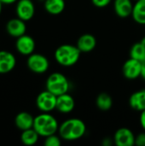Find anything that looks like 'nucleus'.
<instances>
[{"label":"nucleus","instance_id":"nucleus-25","mask_svg":"<svg viewBox=\"0 0 145 146\" xmlns=\"http://www.w3.org/2000/svg\"><path fill=\"white\" fill-rule=\"evenodd\" d=\"M112 0H91L94 6L97 8H104L107 7Z\"/></svg>","mask_w":145,"mask_h":146},{"label":"nucleus","instance_id":"nucleus-30","mask_svg":"<svg viewBox=\"0 0 145 146\" xmlns=\"http://www.w3.org/2000/svg\"><path fill=\"white\" fill-rule=\"evenodd\" d=\"M3 3H1V1H0V15H1V13H2V9H3Z\"/></svg>","mask_w":145,"mask_h":146},{"label":"nucleus","instance_id":"nucleus-2","mask_svg":"<svg viewBox=\"0 0 145 146\" xmlns=\"http://www.w3.org/2000/svg\"><path fill=\"white\" fill-rule=\"evenodd\" d=\"M33 128L40 137H48L58 132L59 124L57 120L50 113L42 112L34 117Z\"/></svg>","mask_w":145,"mask_h":146},{"label":"nucleus","instance_id":"nucleus-8","mask_svg":"<svg viewBox=\"0 0 145 146\" xmlns=\"http://www.w3.org/2000/svg\"><path fill=\"white\" fill-rule=\"evenodd\" d=\"M36 44L32 37L27 34H24L16 38L15 49L22 56H30L35 50Z\"/></svg>","mask_w":145,"mask_h":146},{"label":"nucleus","instance_id":"nucleus-27","mask_svg":"<svg viewBox=\"0 0 145 146\" xmlns=\"http://www.w3.org/2000/svg\"><path fill=\"white\" fill-rule=\"evenodd\" d=\"M0 1L3 5H11L13 3H17L18 0H0Z\"/></svg>","mask_w":145,"mask_h":146},{"label":"nucleus","instance_id":"nucleus-1","mask_svg":"<svg viewBox=\"0 0 145 146\" xmlns=\"http://www.w3.org/2000/svg\"><path fill=\"white\" fill-rule=\"evenodd\" d=\"M86 133L85 122L79 118H71L59 125L58 133L65 141H74L81 139Z\"/></svg>","mask_w":145,"mask_h":146},{"label":"nucleus","instance_id":"nucleus-14","mask_svg":"<svg viewBox=\"0 0 145 146\" xmlns=\"http://www.w3.org/2000/svg\"><path fill=\"white\" fill-rule=\"evenodd\" d=\"M76 45L81 53H89L96 48L97 38L91 33H85L79 38Z\"/></svg>","mask_w":145,"mask_h":146},{"label":"nucleus","instance_id":"nucleus-28","mask_svg":"<svg viewBox=\"0 0 145 146\" xmlns=\"http://www.w3.org/2000/svg\"><path fill=\"white\" fill-rule=\"evenodd\" d=\"M141 77L145 80V60L142 62V70H141Z\"/></svg>","mask_w":145,"mask_h":146},{"label":"nucleus","instance_id":"nucleus-10","mask_svg":"<svg viewBox=\"0 0 145 146\" xmlns=\"http://www.w3.org/2000/svg\"><path fill=\"white\" fill-rule=\"evenodd\" d=\"M114 143L117 146L135 145V135L126 127L119 128L114 135Z\"/></svg>","mask_w":145,"mask_h":146},{"label":"nucleus","instance_id":"nucleus-16","mask_svg":"<svg viewBox=\"0 0 145 146\" xmlns=\"http://www.w3.org/2000/svg\"><path fill=\"white\" fill-rule=\"evenodd\" d=\"M34 117L28 112L21 111L18 113L15 118V125L21 131L33 127Z\"/></svg>","mask_w":145,"mask_h":146},{"label":"nucleus","instance_id":"nucleus-3","mask_svg":"<svg viewBox=\"0 0 145 146\" xmlns=\"http://www.w3.org/2000/svg\"><path fill=\"white\" fill-rule=\"evenodd\" d=\"M81 51L77 45L65 44L60 45L55 50V59L56 62L62 67H72L79 60Z\"/></svg>","mask_w":145,"mask_h":146},{"label":"nucleus","instance_id":"nucleus-12","mask_svg":"<svg viewBox=\"0 0 145 146\" xmlns=\"http://www.w3.org/2000/svg\"><path fill=\"white\" fill-rule=\"evenodd\" d=\"M16 65V58L8 50H0V74L10 73Z\"/></svg>","mask_w":145,"mask_h":146},{"label":"nucleus","instance_id":"nucleus-11","mask_svg":"<svg viewBox=\"0 0 145 146\" xmlns=\"http://www.w3.org/2000/svg\"><path fill=\"white\" fill-rule=\"evenodd\" d=\"M6 32L15 38L24 35L26 32V21L18 17L9 20L6 23Z\"/></svg>","mask_w":145,"mask_h":146},{"label":"nucleus","instance_id":"nucleus-6","mask_svg":"<svg viewBox=\"0 0 145 146\" xmlns=\"http://www.w3.org/2000/svg\"><path fill=\"white\" fill-rule=\"evenodd\" d=\"M57 97L45 90L41 92L36 98V106L41 112L50 113L56 110Z\"/></svg>","mask_w":145,"mask_h":146},{"label":"nucleus","instance_id":"nucleus-21","mask_svg":"<svg viewBox=\"0 0 145 146\" xmlns=\"http://www.w3.org/2000/svg\"><path fill=\"white\" fill-rule=\"evenodd\" d=\"M96 104L100 110L108 111L113 106V99L109 94L106 92H102L97 97Z\"/></svg>","mask_w":145,"mask_h":146},{"label":"nucleus","instance_id":"nucleus-20","mask_svg":"<svg viewBox=\"0 0 145 146\" xmlns=\"http://www.w3.org/2000/svg\"><path fill=\"white\" fill-rule=\"evenodd\" d=\"M39 137L40 136L38 135V133L32 127V128H30V129L21 131V141L25 145H34L38 141Z\"/></svg>","mask_w":145,"mask_h":146},{"label":"nucleus","instance_id":"nucleus-29","mask_svg":"<svg viewBox=\"0 0 145 146\" xmlns=\"http://www.w3.org/2000/svg\"><path fill=\"white\" fill-rule=\"evenodd\" d=\"M140 42L142 43V44H143V45L145 47V36L143 38H142V39H141V41H140Z\"/></svg>","mask_w":145,"mask_h":146},{"label":"nucleus","instance_id":"nucleus-23","mask_svg":"<svg viewBox=\"0 0 145 146\" xmlns=\"http://www.w3.org/2000/svg\"><path fill=\"white\" fill-rule=\"evenodd\" d=\"M62 144V138L56 133L45 137L44 145L45 146H60Z\"/></svg>","mask_w":145,"mask_h":146},{"label":"nucleus","instance_id":"nucleus-7","mask_svg":"<svg viewBox=\"0 0 145 146\" xmlns=\"http://www.w3.org/2000/svg\"><path fill=\"white\" fill-rule=\"evenodd\" d=\"M16 16L25 21L32 20L35 15V5L32 0H18L15 6Z\"/></svg>","mask_w":145,"mask_h":146},{"label":"nucleus","instance_id":"nucleus-4","mask_svg":"<svg viewBox=\"0 0 145 146\" xmlns=\"http://www.w3.org/2000/svg\"><path fill=\"white\" fill-rule=\"evenodd\" d=\"M45 87L46 90L57 97L68 92L70 84L68 78L64 74L56 72L49 75L45 82Z\"/></svg>","mask_w":145,"mask_h":146},{"label":"nucleus","instance_id":"nucleus-5","mask_svg":"<svg viewBox=\"0 0 145 146\" xmlns=\"http://www.w3.org/2000/svg\"><path fill=\"white\" fill-rule=\"evenodd\" d=\"M26 66L31 72L37 74H42L48 71L50 68V62L45 56L33 52L28 56Z\"/></svg>","mask_w":145,"mask_h":146},{"label":"nucleus","instance_id":"nucleus-31","mask_svg":"<svg viewBox=\"0 0 145 146\" xmlns=\"http://www.w3.org/2000/svg\"><path fill=\"white\" fill-rule=\"evenodd\" d=\"M132 1H135L136 2V1H138V0H132Z\"/></svg>","mask_w":145,"mask_h":146},{"label":"nucleus","instance_id":"nucleus-9","mask_svg":"<svg viewBox=\"0 0 145 146\" xmlns=\"http://www.w3.org/2000/svg\"><path fill=\"white\" fill-rule=\"evenodd\" d=\"M141 70H142V62L133 59L129 58L126 60L122 67V73L125 78L127 80H136L141 76Z\"/></svg>","mask_w":145,"mask_h":146},{"label":"nucleus","instance_id":"nucleus-17","mask_svg":"<svg viewBox=\"0 0 145 146\" xmlns=\"http://www.w3.org/2000/svg\"><path fill=\"white\" fill-rule=\"evenodd\" d=\"M129 105L136 111L142 112L145 110V90H139L132 93L129 98Z\"/></svg>","mask_w":145,"mask_h":146},{"label":"nucleus","instance_id":"nucleus-24","mask_svg":"<svg viewBox=\"0 0 145 146\" xmlns=\"http://www.w3.org/2000/svg\"><path fill=\"white\" fill-rule=\"evenodd\" d=\"M135 145L145 146V131L135 136Z\"/></svg>","mask_w":145,"mask_h":146},{"label":"nucleus","instance_id":"nucleus-15","mask_svg":"<svg viewBox=\"0 0 145 146\" xmlns=\"http://www.w3.org/2000/svg\"><path fill=\"white\" fill-rule=\"evenodd\" d=\"M132 0H115L114 10L121 18H127L132 15L133 9Z\"/></svg>","mask_w":145,"mask_h":146},{"label":"nucleus","instance_id":"nucleus-13","mask_svg":"<svg viewBox=\"0 0 145 146\" xmlns=\"http://www.w3.org/2000/svg\"><path fill=\"white\" fill-rule=\"evenodd\" d=\"M74 107H75L74 98L68 92L57 96L56 110L58 112L62 114H69L74 110Z\"/></svg>","mask_w":145,"mask_h":146},{"label":"nucleus","instance_id":"nucleus-22","mask_svg":"<svg viewBox=\"0 0 145 146\" xmlns=\"http://www.w3.org/2000/svg\"><path fill=\"white\" fill-rule=\"evenodd\" d=\"M130 57L136 59L139 62H144L145 60V47L141 42L135 43L130 50Z\"/></svg>","mask_w":145,"mask_h":146},{"label":"nucleus","instance_id":"nucleus-19","mask_svg":"<svg viewBox=\"0 0 145 146\" xmlns=\"http://www.w3.org/2000/svg\"><path fill=\"white\" fill-rule=\"evenodd\" d=\"M132 16L138 24L145 25V0H138L135 2Z\"/></svg>","mask_w":145,"mask_h":146},{"label":"nucleus","instance_id":"nucleus-26","mask_svg":"<svg viewBox=\"0 0 145 146\" xmlns=\"http://www.w3.org/2000/svg\"><path fill=\"white\" fill-rule=\"evenodd\" d=\"M140 125L142 127V128L145 131V110H143L140 114Z\"/></svg>","mask_w":145,"mask_h":146},{"label":"nucleus","instance_id":"nucleus-18","mask_svg":"<svg viewBox=\"0 0 145 146\" xmlns=\"http://www.w3.org/2000/svg\"><path fill=\"white\" fill-rule=\"evenodd\" d=\"M44 7L50 15H60L65 9V0H44Z\"/></svg>","mask_w":145,"mask_h":146}]
</instances>
